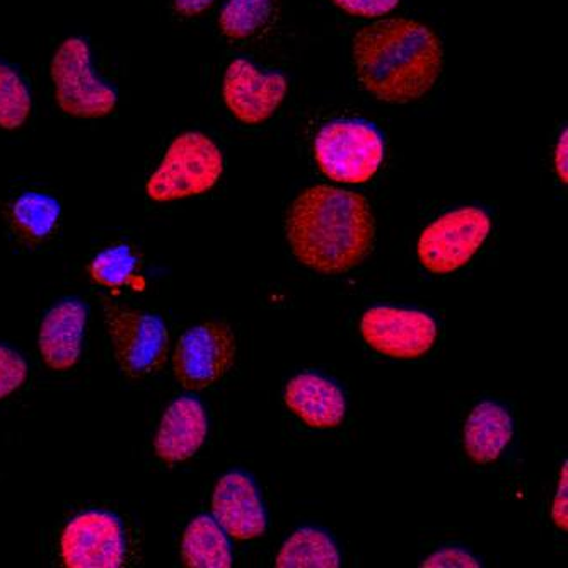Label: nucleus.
<instances>
[{"label":"nucleus","instance_id":"nucleus-18","mask_svg":"<svg viewBox=\"0 0 568 568\" xmlns=\"http://www.w3.org/2000/svg\"><path fill=\"white\" fill-rule=\"evenodd\" d=\"M278 568H338L342 565L338 548L320 529H297L278 551Z\"/></svg>","mask_w":568,"mask_h":568},{"label":"nucleus","instance_id":"nucleus-14","mask_svg":"<svg viewBox=\"0 0 568 568\" xmlns=\"http://www.w3.org/2000/svg\"><path fill=\"white\" fill-rule=\"evenodd\" d=\"M88 306L78 300H65L43 317L38 336L41 358L52 371H69L78 364L82 352Z\"/></svg>","mask_w":568,"mask_h":568},{"label":"nucleus","instance_id":"nucleus-4","mask_svg":"<svg viewBox=\"0 0 568 568\" xmlns=\"http://www.w3.org/2000/svg\"><path fill=\"white\" fill-rule=\"evenodd\" d=\"M383 133L364 120H338L323 126L314 141L317 166L329 180L348 185L369 181L384 159Z\"/></svg>","mask_w":568,"mask_h":568},{"label":"nucleus","instance_id":"nucleus-28","mask_svg":"<svg viewBox=\"0 0 568 568\" xmlns=\"http://www.w3.org/2000/svg\"><path fill=\"white\" fill-rule=\"evenodd\" d=\"M567 144H568V132L564 130L560 139H558L557 149H555V170H557L558 178L564 183L568 181L567 173Z\"/></svg>","mask_w":568,"mask_h":568},{"label":"nucleus","instance_id":"nucleus-23","mask_svg":"<svg viewBox=\"0 0 568 568\" xmlns=\"http://www.w3.org/2000/svg\"><path fill=\"white\" fill-rule=\"evenodd\" d=\"M28 377V364L18 352L0 345V399L21 388Z\"/></svg>","mask_w":568,"mask_h":568},{"label":"nucleus","instance_id":"nucleus-5","mask_svg":"<svg viewBox=\"0 0 568 568\" xmlns=\"http://www.w3.org/2000/svg\"><path fill=\"white\" fill-rule=\"evenodd\" d=\"M55 100L65 115L75 119H103L116 108L115 89L94 75L91 49L79 37L60 43L50 67Z\"/></svg>","mask_w":568,"mask_h":568},{"label":"nucleus","instance_id":"nucleus-1","mask_svg":"<svg viewBox=\"0 0 568 568\" xmlns=\"http://www.w3.org/2000/svg\"><path fill=\"white\" fill-rule=\"evenodd\" d=\"M285 233L297 262L316 274L342 275L366 262L376 224L366 196L317 185L294 200Z\"/></svg>","mask_w":568,"mask_h":568},{"label":"nucleus","instance_id":"nucleus-2","mask_svg":"<svg viewBox=\"0 0 568 568\" xmlns=\"http://www.w3.org/2000/svg\"><path fill=\"white\" fill-rule=\"evenodd\" d=\"M355 72L367 93L393 104L420 100L439 81V37L414 19L392 18L362 28L352 47Z\"/></svg>","mask_w":568,"mask_h":568},{"label":"nucleus","instance_id":"nucleus-3","mask_svg":"<svg viewBox=\"0 0 568 568\" xmlns=\"http://www.w3.org/2000/svg\"><path fill=\"white\" fill-rule=\"evenodd\" d=\"M222 171L224 155L211 138L200 132L181 133L149 178L145 192L154 202L202 195L217 185Z\"/></svg>","mask_w":568,"mask_h":568},{"label":"nucleus","instance_id":"nucleus-16","mask_svg":"<svg viewBox=\"0 0 568 568\" xmlns=\"http://www.w3.org/2000/svg\"><path fill=\"white\" fill-rule=\"evenodd\" d=\"M514 436L513 417L503 405H476L465 425V449L476 465L497 462Z\"/></svg>","mask_w":568,"mask_h":568},{"label":"nucleus","instance_id":"nucleus-9","mask_svg":"<svg viewBox=\"0 0 568 568\" xmlns=\"http://www.w3.org/2000/svg\"><path fill=\"white\" fill-rule=\"evenodd\" d=\"M361 333L377 354L414 361L424 357L436 344L437 325L422 311L373 307L362 316Z\"/></svg>","mask_w":568,"mask_h":568},{"label":"nucleus","instance_id":"nucleus-15","mask_svg":"<svg viewBox=\"0 0 568 568\" xmlns=\"http://www.w3.org/2000/svg\"><path fill=\"white\" fill-rule=\"evenodd\" d=\"M284 399L288 410L311 428H336L347 414L344 392L320 374L304 373L288 381Z\"/></svg>","mask_w":568,"mask_h":568},{"label":"nucleus","instance_id":"nucleus-26","mask_svg":"<svg viewBox=\"0 0 568 568\" xmlns=\"http://www.w3.org/2000/svg\"><path fill=\"white\" fill-rule=\"evenodd\" d=\"M567 463L561 466L560 480H558L557 495L554 498V506H551V517H554L555 526L561 531L567 532L568 516H567V488H568V468Z\"/></svg>","mask_w":568,"mask_h":568},{"label":"nucleus","instance_id":"nucleus-22","mask_svg":"<svg viewBox=\"0 0 568 568\" xmlns=\"http://www.w3.org/2000/svg\"><path fill=\"white\" fill-rule=\"evenodd\" d=\"M138 268V256L126 244L108 247L94 256L89 265V274L103 287L116 288L129 285Z\"/></svg>","mask_w":568,"mask_h":568},{"label":"nucleus","instance_id":"nucleus-6","mask_svg":"<svg viewBox=\"0 0 568 568\" xmlns=\"http://www.w3.org/2000/svg\"><path fill=\"white\" fill-rule=\"evenodd\" d=\"M104 320L116 362L130 377L159 373L166 364L170 333L158 314L104 304Z\"/></svg>","mask_w":568,"mask_h":568},{"label":"nucleus","instance_id":"nucleus-25","mask_svg":"<svg viewBox=\"0 0 568 568\" xmlns=\"http://www.w3.org/2000/svg\"><path fill=\"white\" fill-rule=\"evenodd\" d=\"M424 568H478L480 561L476 560L468 551L459 548H446V550L436 551L430 557L422 561Z\"/></svg>","mask_w":568,"mask_h":568},{"label":"nucleus","instance_id":"nucleus-19","mask_svg":"<svg viewBox=\"0 0 568 568\" xmlns=\"http://www.w3.org/2000/svg\"><path fill=\"white\" fill-rule=\"evenodd\" d=\"M60 217V203L44 193H22L12 205V219L21 233L43 240L52 233Z\"/></svg>","mask_w":568,"mask_h":568},{"label":"nucleus","instance_id":"nucleus-27","mask_svg":"<svg viewBox=\"0 0 568 568\" xmlns=\"http://www.w3.org/2000/svg\"><path fill=\"white\" fill-rule=\"evenodd\" d=\"M214 2L215 0H174V9L185 18H193L207 11Z\"/></svg>","mask_w":568,"mask_h":568},{"label":"nucleus","instance_id":"nucleus-24","mask_svg":"<svg viewBox=\"0 0 568 568\" xmlns=\"http://www.w3.org/2000/svg\"><path fill=\"white\" fill-rule=\"evenodd\" d=\"M332 2L355 18L376 19L395 11L402 0H332Z\"/></svg>","mask_w":568,"mask_h":568},{"label":"nucleus","instance_id":"nucleus-21","mask_svg":"<svg viewBox=\"0 0 568 568\" xmlns=\"http://www.w3.org/2000/svg\"><path fill=\"white\" fill-rule=\"evenodd\" d=\"M31 94L21 75L0 62V129L18 130L31 115Z\"/></svg>","mask_w":568,"mask_h":568},{"label":"nucleus","instance_id":"nucleus-20","mask_svg":"<svg viewBox=\"0 0 568 568\" xmlns=\"http://www.w3.org/2000/svg\"><path fill=\"white\" fill-rule=\"evenodd\" d=\"M274 9V0H230L219 16V28L231 40H246L258 33Z\"/></svg>","mask_w":568,"mask_h":568},{"label":"nucleus","instance_id":"nucleus-11","mask_svg":"<svg viewBox=\"0 0 568 568\" xmlns=\"http://www.w3.org/2000/svg\"><path fill=\"white\" fill-rule=\"evenodd\" d=\"M287 89V78L281 72H262L250 60L236 59L225 71L222 98L234 119L244 125H262L284 103Z\"/></svg>","mask_w":568,"mask_h":568},{"label":"nucleus","instance_id":"nucleus-17","mask_svg":"<svg viewBox=\"0 0 568 568\" xmlns=\"http://www.w3.org/2000/svg\"><path fill=\"white\" fill-rule=\"evenodd\" d=\"M181 560L190 568H231L230 538L212 517H195L181 539Z\"/></svg>","mask_w":568,"mask_h":568},{"label":"nucleus","instance_id":"nucleus-12","mask_svg":"<svg viewBox=\"0 0 568 568\" xmlns=\"http://www.w3.org/2000/svg\"><path fill=\"white\" fill-rule=\"evenodd\" d=\"M215 523L231 538L247 541L266 531V513L252 476L231 471L222 476L212 495Z\"/></svg>","mask_w":568,"mask_h":568},{"label":"nucleus","instance_id":"nucleus-10","mask_svg":"<svg viewBox=\"0 0 568 568\" xmlns=\"http://www.w3.org/2000/svg\"><path fill=\"white\" fill-rule=\"evenodd\" d=\"M62 560L69 568H119L126 557L122 523L104 510L79 514L60 539Z\"/></svg>","mask_w":568,"mask_h":568},{"label":"nucleus","instance_id":"nucleus-7","mask_svg":"<svg viewBox=\"0 0 568 568\" xmlns=\"http://www.w3.org/2000/svg\"><path fill=\"white\" fill-rule=\"evenodd\" d=\"M490 231V215L484 209L447 212L420 234L418 260L432 274H453L475 256Z\"/></svg>","mask_w":568,"mask_h":568},{"label":"nucleus","instance_id":"nucleus-13","mask_svg":"<svg viewBox=\"0 0 568 568\" xmlns=\"http://www.w3.org/2000/svg\"><path fill=\"white\" fill-rule=\"evenodd\" d=\"M207 412L202 403L192 396H181L168 406L159 424L155 456L168 465L186 462L207 439Z\"/></svg>","mask_w":568,"mask_h":568},{"label":"nucleus","instance_id":"nucleus-8","mask_svg":"<svg viewBox=\"0 0 568 568\" xmlns=\"http://www.w3.org/2000/svg\"><path fill=\"white\" fill-rule=\"evenodd\" d=\"M236 358V338L224 323H202L181 335L173 355L174 376L186 389L209 388L221 381Z\"/></svg>","mask_w":568,"mask_h":568}]
</instances>
